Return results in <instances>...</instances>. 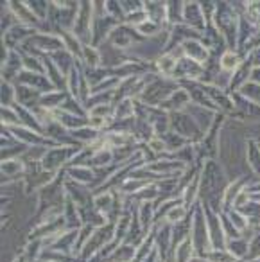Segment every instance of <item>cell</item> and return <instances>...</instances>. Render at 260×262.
<instances>
[]
</instances>
